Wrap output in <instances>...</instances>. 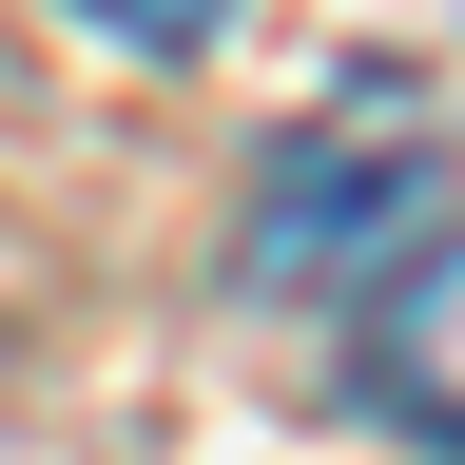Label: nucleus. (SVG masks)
<instances>
[{"label":"nucleus","instance_id":"nucleus-1","mask_svg":"<svg viewBox=\"0 0 465 465\" xmlns=\"http://www.w3.org/2000/svg\"><path fill=\"white\" fill-rule=\"evenodd\" d=\"M407 194H427V97H407V78H349L330 116H291V136H272L252 213H232V291H330V272L388 291Z\"/></svg>","mask_w":465,"mask_h":465},{"label":"nucleus","instance_id":"nucleus-2","mask_svg":"<svg viewBox=\"0 0 465 465\" xmlns=\"http://www.w3.org/2000/svg\"><path fill=\"white\" fill-rule=\"evenodd\" d=\"M349 388H369V427H388V446L465 465V232L388 252V291L349 311Z\"/></svg>","mask_w":465,"mask_h":465},{"label":"nucleus","instance_id":"nucleus-3","mask_svg":"<svg viewBox=\"0 0 465 465\" xmlns=\"http://www.w3.org/2000/svg\"><path fill=\"white\" fill-rule=\"evenodd\" d=\"M78 20H97V39H136V58H194L232 0H78Z\"/></svg>","mask_w":465,"mask_h":465}]
</instances>
